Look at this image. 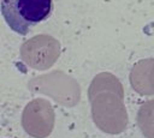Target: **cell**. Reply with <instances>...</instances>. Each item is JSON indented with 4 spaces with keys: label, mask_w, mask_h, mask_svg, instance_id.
<instances>
[{
    "label": "cell",
    "mask_w": 154,
    "mask_h": 138,
    "mask_svg": "<svg viewBox=\"0 0 154 138\" xmlns=\"http://www.w3.org/2000/svg\"><path fill=\"white\" fill-rule=\"evenodd\" d=\"M0 11L10 29L25 36L34 26L49 18L53 0H1Z\"/></svg>",
    "instance_id": "6da1fadb"
}]
</instances>
